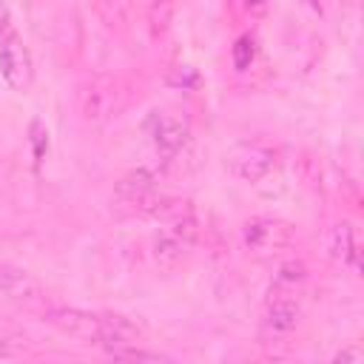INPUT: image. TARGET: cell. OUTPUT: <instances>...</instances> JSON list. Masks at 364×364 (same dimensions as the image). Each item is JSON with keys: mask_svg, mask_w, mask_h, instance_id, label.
<instances>
[{"mask_svg": "<svg viewBox=\"0 0 364 364\" xmlns=\"http://www.w3.org/2000/svg\"><path fill=\"white\" fill-rule=\"evenodd\" d=\"M276 165V154L264 145H256V142H245V145H236L230 154H228V168L233 176L245 179V182H259L264 179Z\"/></svg>", "mask_w": 364, "mask_h": 364, "instance_id": "cell-4", "label": "cell"}, {"mask_svg": "<svg viewBox=\"0 0 364 364\" xmlns=\"http://www.w3.org/2000/svg\"><path fill=\"white\" fill-rule=\"evenodd\" d=\"M117 196H119L125 205H131L134 210L151 213V216H162V219H165V213H168L171 205H173V199L159 191L156 179H154L148 171H134V173L122 176V179L117 182Z\"/></svg>", "mask_w": 364, "mask_h": 364, "instance_id": "cell-1", "label": "cell"}, {"mask_svg": "<svg viewBox=\"0 0 364 364\" xmlns=\"http://www.w3.org/2000/svg\"><path fill=\"white\" fill-rule=\"evenodd\" d=\"M242 242L253 256H273L279 250H284L293 242V230L287 222L282 219H270V216H256L250 222H245L242 228Z\"/></svg>", "mask_w": 364, "mask_h": 364, "instance_id": "cell-2", "label": "cell"}, {"mask_svg": "<svg viewBox=\"0 0 364 364\" xmlns=\"http://www.w3.org/2000/svg\"><path fill=\"white\" fill-rule=\"evenodd\" d=\"M122 105H125V91L111 77L91 80L80 97V108H82V117L88 122H105V119L117 117Z\"/></svg>", "mask_w": 364, "mask_h": 364, "instance_id": "cell-3", "label": "cell"}, {"mask_svg": "<svg viewBox=\"0 0 364 364\" xmlns=\"http://www.w3.org/2000/svg\"><path fill=\"white\" fill-rule=\"evenodd\" d=\"M0 74L11 88H26L31 80V57L14 34L0 43Z\"/></svg>", "mask_w": 364, "mask_h": 364, "instance_id": "cell-6", "label": "cell"}, {"mask_svg": "<svg viewBox=\"0 0 364 364\" xmlns=\"http://www.w3.org/2000/svg\"><path fill=\"white\" fill-rule=\"evenodd\" d=\"M139 327L134 321H128L125 316H117V313H100V324H97V344L119 353V350H128L139 341Z\"/></svg>", "mask_w": 364, "mask_h": 364, "instance_id": "cell-5", "label": "cell"}, {"mask_svg": "<svg viewBox=\"0 0 364 364\" xmlns=\"http://www.w3.org/2000/svg\"><path fill=\"white\" fill-rule=\"evenodd\" d=\"M156 259L162 264H176L182 259V242L173 236H159L156 239Z\"/></svg>", "mask_w": 364, "mask_h": 364, "instance_id": "cell-13", "label": "cell"}, {"mask_svg": "<svg viewBox=\"0 0 364 364\" xmlns=\"http://www.w3.org/2000/svg\"><path fill=\"white\" fill-rule=\"evenodd\" d=\"M253 54H256V46H253V40H250V37H239V40H236V46H233V65H236L239 71L250 68V63H253Z\"/></svg>", "mask_w": 364, "mask_h": 364, "instance_id": "cell-14", "label": "cell"}, {"mask_svg": "<svg viewBox=\"0 0 364 364\" xmlns=\"http://www.w3.org/2000/svg\"><path fill=\"white\" fill-rule=\"evenodd\" d=\"M304 282H307V267L301 262H296V259L293 262H284L276 270L267 296H273V299H296L299 301V293H301Z\"/></svg>", "mask_w": 364, "mask_h": 364, "instance_id": "cell-10", "label": "cell"}, {"mask_svg": "<svg viewBox=\"0 0 364 364\" xmlns=\"http://www.w3.org/2000/svg\"><path fill=\"white\" fill-rule=\"evenodd\" d=\"M0 347H3V338H0Z\"/></svg>", "mask_w": 364, "mask_h": 364, "instance_id": "cell-19", "label": "cell"}, {"mask_svg": "<svg viewBox=\"0 0 364 364\" xmlns=\"http://www.w3.org/2000/svg\"><path fill=\"white\" fill-rule=\"evenodd\" d=\"M264 324L273 333H290L299 324V301L296 299H273L267 296V313Z\"/></svg>", "mask_w": 364, "mask_h": 364, "instance_id": "cell-12", "label": "cell"}, {"mask_svg": "<svg viewBox=\"0 0 364 364\" xmlns=\"http://www.w3.org/2000/svg\"><path fill=\"white\" fill-rule=\"evenodd\" d=\"M333 364H361V350H358V347H344V350L333 358Z\"/></svg>", "mask_w": 364, "mask_h": 364, "instance_id": "cell-17", "label": "cell"}, {"mask_svg": "<svg viewBox=\"0 0 364 364\" xmlns=\"http://www.w3.org/2000/svg\"><path fill=\"white\" fill-rule=\"evenodd\" d=\"M327 253L330 259L341 262V264H353L358 267V247H355V230L350 222H338L330 228L327 233Z\"/></svg>", "mask_w": 364, "mask_h": 364, "instance_id": "cell-11", "label": "cell"}, {"mask_svg": "<svg viewBox=\"0 0 364 364\" xmlns=\"http://www.w3.org/2000/svg\"><path fill=\"white\" fill-rule=\"evenodd\" d=\"M114 364H171L159 355H151V353H139V350H128V353H119L114 358Z\"/></svg>", "mask_w": 364, "mask_h": 364, "instance_id": "cell-15", "label": "cell"}, {"mask_svg": "<svg viewBox=\"0 0 364 364\" xmlns=\"http://www.w3.org/2000/svg\"><path fill=\"white\" fill-rule=\"evenodd\" d=\"M0 296L9 301H37L40 299V284L17 267L0 264Z\"/></svg>", "mask_w": 364, "mask_h": 364, "instance_id": "cell-9", "label": "cell"}, {"mask_svg": "<svg viewBox=\"0 0 364 364\" xmlns=\"http://www.w3.org/2000/svg\"><path fill=\"white\" fill-rule=\"evenodd\" d=\"M9 37H11V28H9V11H6V6H0V43L9 40Z\"/></svg>", "mask_w": 364, "mask_h": 364, "instance_id": "cell-18", "label": "cell"}, {"mask_svg": "<svg viewBox=\"0 0 364 364\" xmlns=\"http://www.w3.org/2000/svg\"><path fill=\"white\" fill-rule=\"evenodd\" d=\"M31 145H34V156H37V162L43 159V154H46V148H48V134H46V128L34 119L31 122Z\"/></svg>", "mask_w": 364, "mask_h": 364, "instance_id": "cell-16", "label": "cell"}, {"mask_svg": "<svg viewBox=\"0 0 364 364\" xmlns=\"http://www.w3.org/2000/svg\"><path fill=\"white\" fill-rule=\"evenodd\" d=\"M151 136H154V145L162 156H176L188 139V125L185 119L173 117V114H156L151 119Z\"/></svg>", "mask_w": 364, "mask_h": 364, "instance_id": "cell-7", "label": "cell"}, {"mask_svg": "<svg viewBox=\"0 0 364 364\" xmlns=\"http://www.w3.org/2000/svg\"><path fill=\"white\" fill-rule=\"evenodd\" d=\"M46 318L54 327H60L77 338H91V341L97 338L100 313H85V310H74V307H51V310H46Z\"/></svg>", "mask_w": 364, "mask_h": 364, "instance_id": "cell-8", "label": "cell"}]
</instances>
